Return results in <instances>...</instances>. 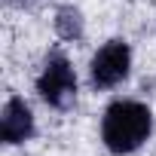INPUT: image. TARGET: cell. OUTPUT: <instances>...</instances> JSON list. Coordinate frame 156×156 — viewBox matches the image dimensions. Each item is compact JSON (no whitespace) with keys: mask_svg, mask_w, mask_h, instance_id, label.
<instances>
[{"mask_svg":"<svg viewBox=\"0 0 156 156\" xmlns=\"http://www.w3.org/2000/svg\"><path fill=\"white\" fill-rule=\"evenodd\" d=\"M153 132V110L135 98H116L101 116V141L113 156H129Z\"/></svg>","mask_w":156,"mask_h":156,"instance_id":"6da1fadb","label":"cell"},{"mask_svg":"<svg viewBox=\"0 0 156 156\" xmlns=\"http://www.w3.org/2000/svg\"><path fill=\"white\" fill-rule=\"evenodd\" d=\"M34 86H37V95L55 110H67L76 101V70L61 49H52L43 58V67Z\"/></svg>","mask_w":156,"mask_h":156,"instance_id":"7a4b0ae2","label":"cell"},{"mask_svg":"<svg viewBox=\"0 0 156 156\" xmlns=\"http://www.w3.org/2000/svg\"><path fill=\"white\" fill-rule=\"evenodd\" d=\"M132 70V46L126 40H107L89 61V80L95 89H113L119 86Z\"/></svg>","mask_w":156,"mask_h":156,"instance_id":"3957f363","label":"cell"},{"mask_svg":"<svg viewBox=\"0 0 156 156\" xmlns=\"http://www.w3.org/2000/svg\"><path fill=\"white\" fill-rule=\"evenodd\" d=\"M0 138L3 144H25L34 138V113L25 98L12 95L0 113Z\"/></svg>","mask_w":156,"mask_h":156,"instance_id":"277c9868","label":"cell"},{"mask_svg":"<svg viewBox=\"0 0 156 156\" xmlns=\"http://www.w3.org/2000/svg\"><path fill=\"white\" fill-rule=\"evenodd\" d=\"M55 34L61 40H83V12L76 6H58L55 9Z\"/></svg>","mask_w":156,"mask_h":156,"instance_id":"5b68a950","label":"cell"},{"mask_svg":"<svg viewBox=\"0 0 156 156\" xmlns=\"http://www.w3.org/2000/svg\"><path fill=\"white\" fill-rule=\"evenodd\" d=\"M9 3H22V0H9Z\"/></svg>","mask_w":156,"mask_h":156,"instance_id":"8992f818","label":"cell"}]
</instances>
